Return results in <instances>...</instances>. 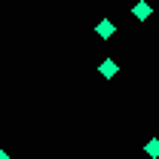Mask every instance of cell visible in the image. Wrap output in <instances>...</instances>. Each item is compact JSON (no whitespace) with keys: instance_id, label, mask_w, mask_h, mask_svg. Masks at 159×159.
<instances>
[{"instance_id":"277c9868","label":"cell","mask_w":159,"mask_h":159,"mask_svg":"<svg viewBox=\"0 0 159 159\" xmlns=\"http://www.w3.org/2000/svg\"><path fill=\"white\" fill-rule=\"evenodd\" d=\"M144 153L150 159H159V138H150L147 144H144Z\"/></svg>"},{"instance_id":"3957f363","label":"cell","mask_w":159,"mask_h":159,"mask_svg":"<svg viewBox=\"0 0 159 159\" xmlns=\"http://www.w3.org/2000/svg\"><path fill=\"white\" fill-rule=\"evenodd\" d=\"M113 31H116V25L110 19H104V21H98V28H95V34H98L101 40H107V37H113Z\"/></svg>"},{"instance_id":"7a4b0ae2","label":"cell","mask_w":159,"mask_h":159,"mask_svg":"<svg viewBox=\"0 0 159 159\" xmlns=\"http://www.w3.org/2000/svg\"><path fill=\"white\" fill-rule=\"evenodd\" d=\"M98 70H101V77H104V80H113L119 74V67H116V61H113V58H104Z\"/></svg>"},{"instance_id":"6da1fadb","label":"cell","mask_w":159,"mask_h":159,"mask_svg":"<svg viewBox=\"0 0 159 159\" xmlns=\"http://www.w3.org/2000/svg\"><path fill=\"white\" fill-rule=\"evenodd\" d=\"M132 16H135V19H138V21H147V19H150V16H153V6H150L147 0H138V3L132 6Z\"/></svg>"},{"instance_id":"5b68a950","label":"cell","mask_w":159,"mask_h":159,"mask_svg":"<svg viewBox=\"0 0 159 159\" xmlns=\"http://www.w3.org/2000/svg\"><path fill=\"white\" fill-rule=\"evenodd\" d=\"M0 159H9V153H6V150H0Z\"/></svg>"}]
</instances>
